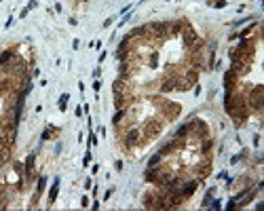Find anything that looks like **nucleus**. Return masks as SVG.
Segmentation results:
<instances>
[{
	"label": "nucleus",
	"mask_w": 264,
	"mask_h": 211,
	"mask_svg": "<svg viewBox=\"0 0 264 211\" xmlns=\"http://www.w3.org/2000/svg\"><path fill=\"white\" fill-rule=\"evenodd\" d=\"M66 101H68V95H61V99H59V108L61 110L66 108Z\"/></svg>",
	"instance_id": "obj_2"
},
{
	"label": "nucleus",
	"mask_w": 264,
	"mask_h": 211,
	"mask_svg": "<svg viewBox=\"0 0 264 211\" xmlns=\"http://www.w3.org/2000/svg\"><path fill=\"white\" fill-rule=\"evenodd\" d=\"M137 141H140V133H137L135 129H131L129 133H127V137H125V144H127L129 148H133V146H135Z\"/></svg>",
	"instance_id": "obj_1"
}]
</instances>
